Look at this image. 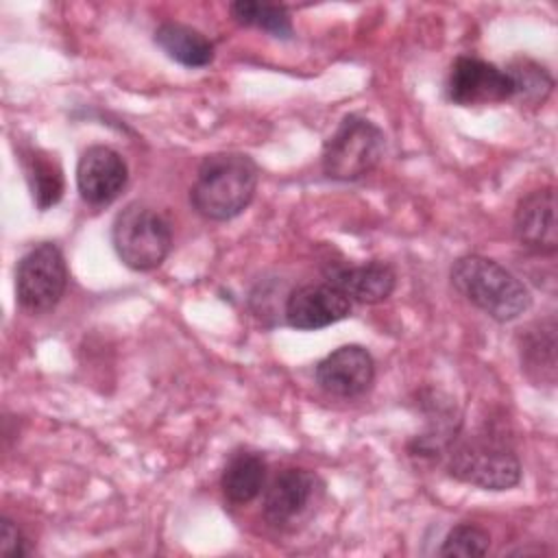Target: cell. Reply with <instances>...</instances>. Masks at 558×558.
Instances as JSON below:
<instances>
[{
  "mask_svg": "<svg viewBox=\"0 0 558 558\" xmlns=\"http://www.w3.org/2000/svg\"><path fill=\"white\" fill-rule=\"evenodd\" d=\"M129 168L122 155L109 146H89L76 166V185L89 205H109L124 190Z\"/></svg>",
  "mask_w": 558,
  "mask_h": 558,
  "instance_id": "obj_10",
  "label": "cell"
},
{
  "mask_svg": "<svg viewBox=\"0 0 558 558\" xmlns=\"http://www.w3.org/2000/svg\"><path fill=\"white\" fill-rule=\"evenodd\" d=\"M506 72L512 81L510 100H517L521 105H541L551 94V87H554L551 74L532 59L519 57L510 61Z\"/></svg>",
  "mask_w": 558,
  "mask_h": 558,
  "instance_id": "obj_18",
  "label": "cell"
},
{
  "mask_svg": "<svg viewBox=\"0 0 558 558\" xmlns=\"http://www.w3.org/2000/svg\"><path fill=\"white\" fill-rule=\"evenodd\" d=\"M323 480L307 469H283L264 493V517L272 527L294 530L323 497Z\"/></svg>",
  "mask_w": 558,
  "mask_h": 558,
  "instance_id": "obj_7",
  "label": "cell"
},
{
  "mask_svg": "<svg viewBox=\"0 0 558 558\" xmlns=\"http://www.w3.org/2000/svg\"><path fill=\"white\" fill-rule=\"evenodd\" d=\"M514 238L534 253H556V194L551 185L534 190L519 201L514 209Z\"/></svg>",
  "mask_w": 558,
  "mask_h": 558,
  "instance_id": "obj_12",
  "label": "cell"
},
{
  "mask_svg": "<svg viewBox=\"0 0 558 558\" xmlns=\"http://www.w3.org/2000/svg\"><path fill=\"white\" fill-rule=\"evenodd\" d=\"M521 364L536 384H554L556 379V325L554 318L530 325L521 333Z\"/></svg>",
  "mask_w": 558,
  "mask_h": 558,
  "instance_id": "obj_14",
  "label": "cell"
},
{
  "mask_svg": "<svg viewBox=\"0 0 558 558\" xmlns=\"http://www.w3.org/2000/svg\"><path fill=\"white\" fill-rule=\"evenodd\" d=\"M233 20L242 26H255L259 31L270 33L272 37L279 39H290L292 37V20L290 13L270 2H255V0H238L229 7Z\"/></svg>",
  "mask_w": 558,
  "mask_h": 558,
  "instance_id": "obj_19",
  "label": "cell"
},
{
  "mask_svg": "<svg viewBox=\"0 0 558 558\" xmlns=\"http://www.w3.org/2000/svg\"><path fill=\"white\" fill-rule=\"evenodd\" d=\"M259 170L244 153L207 155L190 190L194 209L207 220H229L242 214L255 196Z\"/></svg>",
  "mask_w": 558,
  "mask_h": 558,
  "instance_id": "obj_1",
  "label": "cell"
},
{
  "mask_svg": "<svg viewBox=\"0 0 558 558\" xmlns=\"http://www.w3.org/2000/svg\"><path fill=\"white\" fill-rule=\"evenodd\" d=\"M447 98L462 107L493 105L512 98V81L506 70L477 57L462 54L451 63Z\"/></svg>",
  "mask_w": 558,
  "mask_h": 558,
  "instance_id": "obj_8",
  "label": "cell"
},
{
  "mask_svg": "<svg viewBox=\"0 0 558 558\" xmlns=\"http://www.w3.org/2000/svg\"><path fill=\"white\" fill-rule=\"evenodd\" d=\"M26 554H28L26 538L22 536V532L17 530V525L11 519L2 517V521H0V556L20 558Z\"/></svg>",
  "mask_w": 558,
  "mask_h": 558,
  "instance_id": "obj_21",
  "label": "cell"
},
{
  "mask_svg": "<svg viewBox=\"0 0 558 558\" xmlns=\"http://www.w3.org/2000/svg\"><path fill=\"white\" fill-rule=\"evenodd\" d=\"M68 268L63 253L52 242H41L22 255L15 268V296L31 314L50 312L63 296Z\"/></svg>",
  "mask_w": 558,
  "mask_h": 558,
  "instance_id": "obj_6",
  "label": "cell"
},
{
  "mask_svg": "<svg viewBox=\"0 0 558 558\" xmlns=\"http://www.w3.org/2000/svg\"><path fill=\"white\" fill-rule=\"evenodd\" d=\"M449 473L484 490H508L521 482V462L501 440L471 436L449 451Z\"/></svg>",
  "mask_w": 558,
  "mask_h": 558,
  "instance_id": "obj_5",
  "label": "cell"
},
{
  "mask_svg": "<svg viewBox=\"0 0 558 558\" xmlns=\"http://www.w3.org/2000/svg\"><path fill=\"white\" fill-rule=\"evenodd\" d=\"M266 484V462L253 451H238L229 458L220 486L231 504L253 501Z\"/></svg>",
  "mask_w": 558,
  "mask_h": 558,
  "instance_id": "obj_16",
  "label": "cell"
},
{
  "mask_svg": "<svg viewBox=\"0 0 558 558\" xmlns=\"http://www.w3.org/2000/svg\"><path fill=\"white\" fill-rule=\"evenodd\" d=\"M155 44L185 68H205L214 61V44L196 28L166 22L155 31Z\"/></svg>",
  "mask_w": 558,
  "mask_h": 558,
  "instance_id": "obj_15",
  "label": "cell"
},
{
  "mask_svg": "<svg viewBox=\"0 0 558 558\" xmlns=\"http://www.w3.org/2000/svg\"><path fill=\"white\" fill-rule=\"evenodd\" d=\"M451 283L471 305L499 323L519 318L532 305L525 283L484 255L456 259L451 266Z\"/></svg>",
  "mask_w": 558,
  "mask_h": 558,
  "instance_id": "obj_2",
  "label": "cell"
},
{
  "mask_svg": "<svg viewBox=\"0 0 558 558\" xmlns=\"http://www.w3.org/2000/svg\"><path fill=\"white\" fill-rule=\"evenodd\" d=\"M327 283L340 290L351 301L360 303H381L386 301L397 283L395 270L386 262H366V264H340L329 262L325 268Z\"/></svg>",
  "mask_w": 558,
  "mask_h": 558,
  "instance_id": "obj_13",
  "label": "cell"
},
{
  "mask_svg": "<svg viewBox=\"0 0 558 558\" xmlns=\"http://www.w3.org/2000/svg\"><path fill=\"white\" fill-rule=\"evenodd\" d=\"M386 137L362 116H344L323 148V172L333 181H355L371 174L384 159Z\"/></svg>",
  "mask_w": 558,
  "mask_h": 558,
  "instance_id": "obj_3",
  "label": "cell"
},
{
  "mask_svg": "<svg viewBox=\"0 0 558 558\" xmlns=\"http://www.w3.org/2000/svg\"><path fill=\"white\" fill-rule=\"evenodd\" d=\"M111 240L118 257L133 270L157 268L172 248L168 220L144 203H129L113 220Z\"/></svg>",
  "mask_w": 558,
  "mask_h": 558,
  "instance_id": "obj_4",
  "label": "cell"
},
{
  "mask_svg": "<svg viewBox=\"0 0 558 558\" xmlns=\"http://www.w3.org/2000/svg\"><path fill=\"white\" fill-rule=\"evenodd\" d=\"M24 170L33 192V201L41 211L59 203L63 194V172L48 153L44 150L24 153Z\"/></svg>",
  "mask_w": 558,
  "mask_h": 558,
  "instance_id": "obj_17",
  "label": "cell"
},
{
  "mask_svg": "<svg viewBox=\"0 0 558 558\" xmlns=\"http://www.w3.org/2000/svg\"><path fill=\"white\" fill-rule=\"evenodd\" d=\"M351 314V299L329 283H307L290 292L286 320L294 329L312 331L333 325Z\"/></svg>",
  "mask_w": 558,
  "mask_h": 558,
  "instance_id": "obj_11",
  "label": "cell"
},
{
  "mask_svg": "<svg viewBox=\"0 0 558 558\" xmlns=\"http://www.w3.org/2000/svg\"><path fill=\"white\" fill-rule=\"evenodd\" d=\"M490 536L486 530H482L475 523H460L449 530V534L442 541L440 556H462V558H473V556H484L488 551Z\"/></svg>",
  "mask_w": 558,
  "mask_h": 558,
  "instance_id": "obj_20",
  "label": "cell"
},
{
  "mask_svg": "<svg viewBox=\"0 0 558 558\" xmlns=\"http://www.w3.org/2000/svg\"><path fill=\"white\" fill-rule=\"evenodd\" d=\"M375 379L373 355L360 344H344L323 357L316 366L318 386L342 399L364 395Z\"/></svg>",
  "mask_w": 558,
  "mask_h": 558,
  "instance_id": "obj_9",
  "label": "cell"
}]
</instances>
